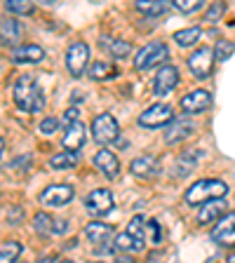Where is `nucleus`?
<instances>
[{
    "label": "nucleus",
    "instance_id": "1",
    "mask_svg": "<svg viewBox=\"0 0 235 263\" xmlns=\"http://www.w3.org/2000/svg\"><path fill=\"white\" fill-rule=\"evenodd\" d=\"M12 97H14L16 108L24 110V113H40L45 108V94L31 76H22L16 80Z\"/></svg>",
    "mask_w": 235,
    "mask_h": 263
},
{
    "label": "nucleus",
    "instance_id": "2",
    "mask_svg": "<svg viewBox=\"0 0 235 263\" xmlns=\"http://www.w3.org/2000/svg\"><path fill=\"white\" fill-rule=\"evenodd\" d=\"M226 193H228V186H226L224 181L203 179V181H197V183H193V186L188 188L186 195H184V200H186L188 204H193V207H197V204L207 202V200H214V197H224Z\"/></svg>",
    "mask_w": 235,
    "mask_h": 263
},
{
    "label": "nucleus",
    "instance_id": "3",
    "mask_svg": "<svg viewBox=\"0 0 235 263\" xmlns=\"http://www.w3.org/2000/svg\"><path fill=\"white\" fill-rule=\"evenodd\" d=\"M92 137L97 143L101 146H109V143L118 141L120 137V127H118V120H115L111 113H104V115H97L92 122Z\"/></svg>",
    "mask_w": 235,
    "mask_h": 263
},
{
    "label": "nucleus",
    "instance_id": "4",
    "mask_svg": "<svg viewBox=\"0 0 235 263\" xmlns=\"http://www.w3.org/2000/svg\"><path fill=\"white\" fill-rule=\"evenodd\" d=\"M167 45L165 43H148L146 47L139 49V54L134 57V68L137 71H146V68H153L160 61L167 59Z\"/></svg>",
    "mask_w": 235,
    "mask_h": 263
},
{
    "label": "nucleus",
    "instance_id": "5",
    "mask_svg": "<svg viewBox=\"0 0 235 263\" xmlns=\"http://www.w3.org/2000/svg\"><path fill=\"white\" fill-rule=\"evenodd\" d=\"M89 64V47L85 43H73L66 52V68L73 78H80Z\"/></svg>",
    "mask_w": 235,
    "mask_h": 263
},
{
    "label": "nucleus",
    "instance_id": "6",
    "mask_svg": "<svg viewBox=\"0 0 235 263\" xmlns=\"http://www.w3.org/2000/svg\"><path fill=\"white\" fill-rule=\"evenodd\" d=\"M188 68L197 80H205V78L212 76L214 68V54L209 47H197L191 57H188Z\"/></svg>",
    "mask_w": 235,
    "mask_h": 263
},
{
    "label": "nucleus",
    "instance_id": "7",
    "mask_svg": "<svg viewBox=\"0 0 235 263\" xmlns=\"http://www.w3.org/2000/svg\"><path fill=\"white\" fill-rule=\"evenodd\" d=\"M76 195L73 186L68 183H57V186H49L40 193V204H47V207H64L68 204Z\"/></svg>",
    "mask_w": 235,
    "mask_h": 263
},
{
    "label": "nucleus",
    "instance_id": "8",
    "mask_svg": "<svg viewBox=\"0 0 235 263\" xmlns=\"http://www.w3.org/2000/svg\"><path fill=\"white\" fill-rule=\"evenodd\" d=\"M172 118H174V110H172L170 106L155 104L139 115V125L148 127V129H155V127H162V125H167V122H172Z\"/></svg>",
    "mask_w": 235,
    "mask_h": 263
},
{
    "label": "nucleus",
    "instance_id": "9",
    "mask_svg": "<svg viewBox=\"0 0 235 263\" xmlns=\"http://www.w3.org/2000/svg\"><path fill=\"white\" fill-rule=\"evenodd\" d=\"M212 237L219 242L221 247H235V212H228L216 219Z\"/></svg>",
    "mask_w": 235,
    "mask_h": 263
},
{
    "label": "nucleus",
    "instance_id": "10",
    "mask_svg": "<svg viewBox=\"0 0 235 263\" xmlns=\"http://www.w3.org/2000/svg\"><path fill=\"white\" fill-rule=\"evenodd\" d=\"M85 209H87L92 216H106V214L113 209V195L106 188H99V191H92L85 200Z\"/></svg>",
    "mask_w": 235,
    "mask_h": 263
},
{
    "label": "nucleus",
    "instance_id": "11",
    "mask_svg": "<svg viewBox=\"0 0 235 263\" xmlns=\"http://www.w3.org/2000/svg\"><path fill=\"white\" fill-rule=\"evenodd\" d=\"M179 106L184 113H203V110H207L212 106V94L207 89H193V92H188L181 99Z\"/></svg>",
    "mask_w": 235,
    "mask_h": 263
},
{
    "label": "nucleus",
    "instance_id": "12",
    "mask_svg": "<svg viewBox=\"0 0 235 263\" xmlns=\"http://www.w3.org/2000/svg\"><path fill=\"white\" fill-rule=\"evenodd\" d=\"M176 82H179V71H176L174 66H165V68H160L158 76H155L153 94L155 97H167L176 87Z\"/></svg>",
    "mask_w": 235,
    "mask_h": 263
},
{
    "label": "nucleus",
    "instance_id": "13",
    "mask_svg": "<svg viewBox=\"0 0 235 263\" xmlns=\"http://www.w3.org/2000/svg\"><path fill=\"white\" fill-rule=\"evenodd\" d=\"M85 139H87V129H85V125H82L80 120H73L66 125V134L64 139H61V143H64L66 151H80L82 143H85Z\"/></svg>",
    "mask_w": 235,
    "mask_h": 263
},
{
    "label": "nucleus",
    "instance_id": "14",
    "mask_svg": "<svg viewBox=\"0 0 235 263\" xmlns=\"http://www.w3.org/2000/svg\"><path fill=\"white\" fill-rule=\"evenodd\" d=\"M226 214V202L221 197H214V200H207V202L200 204V212H197V223L200 226H209L216 223L219 216Z\"/></svg>",
    "mask_w": 235,
    "mask_h": 263
},
{
    "label": "nucleus",
    "instance_id": "15",
    "mask_svg": "<svg viewBox=\"0 0 235 263\" xmlns=\"http://www.w3.org/2000/svg\"><path fill=\"white\" fill-rule=\"evenodd\" d=\"M22 35H24V28L16 19H12V16H3V19H0V43L3 45L19 43Z\"/></svg>",
    "mask_w": 235,
    "mask_h": 263
},
{
    "label": "nucleus",
    "instance_id": "16",
    "mask_svg": "<svg viewBox=\"0 0 235 263\" xmlns=\"http://www.w3.org/2000/svg\"><path fill=\"white\" fill-rule=\"evenodd\" d=\"M94 167H97L104 176H109V179H115L118 172H120V162H118V158H115L111 151H106V148L94 155Z\"/></svg>",
    "mask_w": 235,
    "mask_h": 263
},
{
    "label": "nucleus",
    "instance_id": "17",
    "mask_svg": "<svg viewBox=\"0 0 235 263\" xmlns=\"http://www.w3.org/2000/svg\"><path fill=\"white\" fill-rule=\"evenodd\" d=\"M45 49L40 45H24V47H16L12 52V61L14 64H38L43 61Z\"/></svg>",
    "mask_w": 235,
    "mask_h": 263
},
{
    "label": "nucleus",
    "instance_id": "18",
    "mask_svg": "<svg viewBox=\"0 0 235 263\" xmlns=\"http://www.w3.org/2000/svg\"><path fill=\"white\" fill-rule=\"evenodd\" d=\"M130 170L134 176L139 179H151V176L158 172V160L153 155H141V158H134L130 164Z\"/></svg>",
    "mask_w": 235,
    "mask_h": 263
},
{
    "label": "nucleus",
    "instance_id": "19",
    "mask_svg": "<svg viewBox=\"0 0 235 263\" xmlns=\"http://www.w3.org/2000/svg\"><path fill=\"white\" fill-rule=\"evenodd\" d=\"M85 237H87V242H92V245H104V242H109L111 237H113V226L111 223H89L87 228H85Z\"/></svg>",
    "mask_w": 235,
    "mask_h": 263
},
{
    "label": "nucleus",
    "instance_id": "20",
    "mask_svg": "<svg viewBox=\"0 0 235 263\" xmlns=\"http://www.w3.org/2000/svg\"><path fill=\"white\" fill-rule=\"evenodd\" d=\"M134 7L146 16H158L165 14L170 5H167V0H134Z\"/></svg>",
    "mask_w": 235,
    "mask_h": 263
},
{
    "label": "nucleus",
    "instance_id": "21",
    "mask_svg": "<svg viewBox=\"0 0 235 263\" xmlns=\"http://www.w3.org/2000/svg\"><path fill=\"white\" fill-rule=\"evenodd\" d=\"M127 233H130V237L134 240V245H137V252H141L143 242H146V221H143L141 216H134V219L130 221V226H127Z\"/></svg>",
    "mask_w": 235,
    "mask_h": 263
},
{
    "label": "nucleus",
    "instance_id": "22",
    "mask_svg": "<svg viewBox=\"0 0 235 263\" xmlns=\"http://www.w3.org/2000/svg\"><path fill=\"white\" fill-rule=\"evenodd\" d=\"M193 134V122H188V120H181V122H174V127L172 129H167V143H176V141H181V139H186V137H191Z\"/></svg>",
    "mask_w": 235,
    "mask_h": 263
},
{
    "label": "nucleus",
    "instance_id": "23",
    "mask_svg": "<svg viewBox=\"0 0 235 263\" xmlns=\"http://www.w3.org/2000/svg\"><path fill=\"white\" fill-rule=\"evenodd\" d=\"M76 164H78L76 151H64V153L52 155V160H49V167H55V170H71Z\"/></svg>",
    "mask_w": 235,
    "mask_h": 263
},
{
    "label": "nucleus",
    "instance_id": "24",
    "mask_svg": "<svg viewBox=\"0 0 235 263\" xmlns=\"http://www.w3.org/2000/svg\"><path fill=\"white\" fill-rule=\"evenodd\" d=\"M200 35H203V31H200L197 26L181 28V31L174 33V40H176V45H179V47H191V45H195L197 40H200Z\"/></svg>",
    "mask_w": 235,
    "mask_h": 263
},
{
    "label": "nucleus",
    "instance_id": "25",
    "mask_svg": "<svg viewBox=\"0 0 235 263\" xmlns=\"http://www.w3.org/2000/svg\"><path fill=\"white\" fill-rule=\"evenodd\" d=\"M115 68L109 64V61H97V64L89 68V78L92 80H106V78H113Z\"/></svg>",
    "mask_w": 235,
    "mask_h": 263
},
{
    "label": "nucleus",
    "instance_id": "26",
    "mask_svg": "<svg viewBox=\"0 0 235 263\" xmlns=\"http://www.w3.org/2000/svg\"><path fill=\"white\" fill-rule=\"evenodd\" d=\"M55 221L49 219L47 214L45 212H40V214H35V216H33V228H35V233H38V235H49V233H52V230H55Z\"/></svg>",
    "mask_w": 235,
    "mask_h": 263
},
{
    "label": "nucleus",
    "instance_id": "27",
    "mask_svg": "<svg viewBox=\"0 0 235 263\" xmlns=\"http://www.w3.org/2000/svg\"><path fill=\"white\" fill-rule=\"evenodd\" d=\"M19 254H22V245H19V242H7V245L0 247V263L16 261Z\"/></svg>",
    "mask_w": 235,
    "mask_h": 263
},
{
    "label": "nucleus",
    "instance_id": "28",
    "mask_svg": "<svg viewBox=\"0 0 235 263\" xmlns=\"http://www.w3.org/2000/svg\"><path fill=\"white\" fill-rule=\"evenodd\" d=\"M5 7L12 14H31L33 0H5Z\"/></svg>",
    "mask_w": 235,
    "mask_h": 263
},
{
    "label": "nucleus",
    "instance_id": "29",
    "mask_svg": "<svg viewBox=\"0 0 235 263\" xmlns=\"http://www.w3.org/2000/svg\"><path fill=\"white\" fill-rule=\"evenodd\" d=\"M174 3V7L179 12H184V14H191V12L200 10V7L205 5V0H172Z\"/></svg>",
    "mask_w": 235,
    "mask_h": 263
},
{
    "label": "nucleus",
    "instance_id": "30",
    "mask_svg": "<svg viewBox=\"0 0 235 263\" xmlns=\"http://www.w3.org/2000/svg\"><path fill=\"white\" fill-rule=\"evenodd\" d=\"M130 52H132L130 43H122V40H113V43H111V54H113L115 59H125V57H130Z\"/></svg>",
    "mask_w": 235,
    "mask_h": 263
},
{
    "label": "nucleus",
    "instance_id": "31",
    "mask_svg": "<svg viewBox=\"0 0 235 263\" xmlns=\"http://www.w3.org/2000/svg\"><path fill=\"white\" fill-rule=\"evenodd\" d=\"M214 52H216V59L219 61H226L230 54L235 52V43H228V40H219L216 43V47H214Z\"/></svg>",
    "mask_w": 235,
    "mask_h": 263
},
{
    "label": "nucleus",
    "instance_id": "32",
    "mask_svg": "<svg viewBox=\"0 0 235 263\" xmlns=\"http://www.w3.org/2000/svg\"><path fill=\"white\" fill-rule=\"evenodd\" d=\"M115 249H125V252H137V245H134V240L130 237V233H127V230L115 237Z\"/></svg>",
    "mask_w": 235,
    "mask_h": 263
},
{
    "label": "nucleus",
    "instance_id": "33",
    "mask_svg": "<svg viewBox=\"0 0 235 263\" xmlns=\"http://www.w3.org/2000/svg\"><path fill=\"white\" fill-rule=\"evenodd\" d=\"M224 12H226V3L224 0H219V3H214V5L205 12V19H207V22H216V19H221Z\"/></svg>",
    "mask_w": 235,
    "mask_h": 263
},
{
    "label": "nucleus",
    "instance_id": "34",
    "mask_svg": "<svg viewBox=\"0 0 235 263\" xmlns=\"http://www.w3.org/2000/svg\"><path fill=\"white\" fill-rule=\"evenodd\" d=\"M146 230H148V235H151V242H153V245H160V242H162V230H160L158 221H146Z\"/></svg>",
    "mask_w": 235,
    "mask_h": 263
},
{
    "label": "nucleus",
    "instance_id": "35",
    "mask_svg": "<svg viewBox=\"0 0 235 263\" xmlns=\"http://www.w3.org/2000/svg\"><path fill=\"white\" fill-rule=\"evenodd\" d=\"M57 127H59V122H57L55 118H45V120L40 122V132H43V134H55Z\"/></svg>",
    "mask_w": 235,
    "mask_h": 263
},
{
    "label": "nucleus",
    "instance_id": "36",
    "mask_svg": "<svg viewBox=\"0 0 235 263\" xmlns=\"http://www.w3.org/2000/svg\"><path fill=\"white\" fill-rule=\"evenodd\" d=\"M78 113H80V110H78L76 106L66 110V113H64V122H66V125H68V122H73V120H78Z\"/></svg>",
    "mask_w": 235,
    "mask_h": 263
},
{
    "label": "nucleus",
    "instance_id": "37",
    "mask_svg": "<svg viewBox=\"0 0 235 263\" xmlns=\"http://www.w3.org/2000/svg\"><path fill=\"white\" fill-rule=\"evenodd\" d=\"M66 226H68L66 221H55V233H64Z\"/></svg>",
    "mask_w": 235,
    "mask_h": 263
},
{
    "label": "nucleus",
    "instance_id": "38",
    "mask_svg": "<svg viewBox=\"0 0 235 263\" xmlns=\"http://www.w3.org/2000/svg\"><path fill=\"white\" fill-rule=\"evenodd\" d=\"M43 5H55V0H40Z\"/></svg>",
    "mask_w": 235,
    "mask_h": 263
},
{
    "label": "nucleus",
    "instance_id": "39",
    "mask_svg": "<svg viewBox=\"0 0 235 263\" xmlns=\"http://www.w3.org/2000/svg\"><path fill=\"white\" fill-rule=\"evenodd\" d=\"M3 148H5V141H3V137H0V155H3Z\"/></svg>",
    "mask_w": 235,
    "mask_h": 263
}]
</instances>
